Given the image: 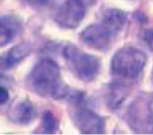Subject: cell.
<instances>
[{"label":"cell","mask_w":153,"mask_h":135,"mask_svg":"<svg viewBox=\"0 0 153 135\" xmlns=\"http://www.w3.org/2000/svg\"><path fill=\"white\" fill-rule=\"evenodd\" d=\"M88 8L83 0H65L56 14V22L63 28H76L83 20Z\"/></svg>","instance_id":"obj_6"},{"label":"cell","mask_w":153,"mask_h":135,"mask_svg":"<svg viewBox=\"0 0 153 135\" xmlns=\"http://www.w3.org/2000/svg\"><path fill=\"white\" fill-rule=\"evenodd\" d=\"M143 39L148 48L153 51V28H148L143 33Z\"/></svg>","instance_id":"obj_14"},{"label":"cell","mask_w":153,"mask_h":135,"mask_svg":"<svg viewBox=\"0 0 153 135\" xmlns=\"http://www.w3.org/2000/svg\"><path fill=\"white\" fill-rule=\"evenodd\" d=\"M83 1H84L89 7H92V6L97 2V0H83Z\"/></svg>","instance_id":"obj_17"},{"label":"cell","mask_w":153,"mask_h":135,"mask_svg":"<svg viewBox=\"0 0 153 135\" xmlns=\"http://www.w3.org/2000/svg\"><path fill=\"white\" fill-rule=\"evenodd\" d=\"M127 91L126 88L121 85H115L111 88L110 94H109V102L110 107L117 108L124 99H126V94Z\"/></svg>","instance_id":"obj_11"},{"label":"cell","mask_w":153,"mask_h":135,"mask_svg":"<svg viewBox=\"0 0 153 135\" xmlns=\"http://www.w3.org/2000/svg\"><path fill=\"white\" fill-rule=\"evenodd\" d=\"M125 14L121 10L116 8L108 9L104 13L103 24L113 35L117 34L122 29L126 22Z\"/></svg>","instance_id":"obj_9"},{"label":"cell","mask_w":153,"mask_h":135,"mask_svg":"<svg viewBox=\"0 0 153 135\" xmlns=\"http://www.w3.org/2000/svg\"><path fill=\"white\" fill-rule=\"evenodd\" d=\"M147 62L144 52L134 47H123L115 53L112 59V71L117 76L134 79L139 76Z\"/></svg>","instance_id":"obj_2"},{"label":"cell","mask_w":153,"mask_h":135,"mask_svg":"<svg viewBox=\"0 0 153 135\" xmlns=\"http://www.w3.org/2000/svg\"><path fill=\"white\" fill-rule=\"evenodd\" d=\"M71 101L74 107L73 121L81 133L88 134H103L105 130L103 118L87 107L83 94H74Z\"/></svg>","instance_id":"obj_3"},{"label":"cell","mask_w":153,"mask_h":135,"mask_svg":"<svg viewBox=\"0 0 153 135\" xmlns=\"http://www.w3.org/2000/svg\"><path fill=\"white\" fill-rule=\"evenodd\" d=\"M31 82L35 90L41 95L54 99L64 98L67 87L60 76L58 64L50 59H43L31 72Z\"/></svg>","instance_id":"obj_1"},{"label":"cell","mask_w":153,"mask_h":135,"mask_svg":"<svg viewBox=\"0 0 153 135\" xmlns=\"http://www.w3.org/2000/svg\"><path fill=\"white\" fill-rule=\"evenodd\" d=\"M112 33L103 24H93L81 33V40L91 47L103 50L109 45Z\"/></svg>","instance_id":"obj_7"},{"label":"cell","mask_w":153,"mask_h":135,"mask_svg":"<svg viewBox=\"0 0 153 135\" xmlns=\"http://www.w3.org/2000/svg\"><path fill=\"white\" fill-rule=\"evenodd\" d=\"M128 119L134 130L153 133V95L143 94L131 104Z\"/></svg>","instance_id":"obj_5"},{"label":"cell","mask_w":153,"mask_h":135,"mask_svg":"<svg viewBox=\"0 0 153 135\" xmlns=\"http://www.w3.org/2000/svg\"><path fill=\"white\" fill-rule=\"evenodd\" d=\"M13 32L10 27L0 21V46H3L11 42Z\"/></svg>","instance_id":"obj_13"},{"label":"cell","mask_w":153,"mask_h":135,"mask_svg":"<svg viewBox=\"0 0 153 135\" xmlns=\"http://www.w3.org/2000/svg\"><path fill=\"white\" fill-rule=\"evenodd\" d=\"M63 56L79 79L90 82L97 77L100 67L97 57L84 53L72 45L66 46L63 48Z\"/></svg>","instance_id":"obj_4"},{"label":"cell","mask_w":153,"mask_h":135,"mask_svg":"<svg viewBox=\"0 0 153 135\" xmlns=\"http://www.w3.org/2000/svg\"><path fill=\"white\" fill-rule=\"evenodd\" d=\"M43 129L46 134H53L58 130L59 121L56 116L51 112H45L43 115Z\"/></svg>","instance_id":"obj_12"},{"label":"cell","mask_w":153,"mask_h":135,"mask_svg":"<svg viewBox=\"0 0 153 135\" xmlns=\"http://www.w3.org/2000/svg\"><path fill=\"white\" fill-rule=\"evenodd\" d=\"M28 3L34 7H42L47 5L51 0H27Z\"/></svg>","instance_id":"obj_16"},{"label":"cell","mask_w":153,"mask_h":135,"mask_svg":"<svg viewBox=\"0 0 153 135\" xmlns=\"http://www.w3.org/2000/svg\"><path fill=\"white\" fill-rule=\"evenodd\" d=\"M9 99V93L3 86H0V106L5 104Z\"/></svg>","instance_id":"obj_15"},{"label":"cell","mask_w":153,"mask_h":135,"mask_svg":"<svg viewBox=\"0 0 153 135\" xmlns=\"http://www.w3.org/2000/svg\"><path fill=\"white\" fill-rule=\"evenodd\" d=\"M11 114V118L14 122L20 124H28L33 118V107L29 101H22L12 109Z\"/></svg>","instance_id":"obj_10"},{"label":"cell","mask_w":153,"mask_h":135,"mask_svg":"<svg viewBox=\"0 0 153 135\" xmlns=\"http://www.w3.org/2000/svg\"><path fill=\"white\" fill-rule=\"evenodd\" d=\"M30 51V46L25 43L12 47L6 53L0 56V69L6 70L14 67L16 64L28 56Z\"/></svg>","instance_id":"obj_8"}]
</instances>
